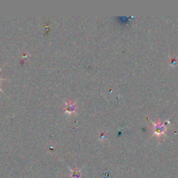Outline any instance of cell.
Instances as JSON below:
<instances>
[{"instance_id":"cell-1","label":"cell","mask_w":178,"mask_h":178,"mask_svg":"<svg viewBox=\"0 0 178 178\" xmlns=\"http://www.w3.org/2000/svg\"><path fill=\"white\" fill-rule=\"evenodd\" d=\"M77 110L76 102L73 101H69V102H65V107H64V113L71 115L75 114Z\"/></svg>"},{"instance_id":"cell-2","label":"cell","mask_w":178,"mask_h":178,"mask_svg":"<svg viewBox=\"0 0 178 178\" xmlns=\"http://www.w3.org/2000/svg\"><path fill=\"white\" fill-rule=\"evenodd\" d=\"M73 172H74V174L72 175H73L72 178H79V177H80V172L79 171H73Z\"/></svg>"},{"instance_id":"cell-3","label":"cell","mask_w":178,"mask_h":178,"mask_svg":"<svg viewBox=\"0 0 178 178\" xmlns=\"http://www.w3.org/2000/svg\"><path fill=\"white\" fill-rule=\"evenodd\" d=\"M1 70H2V69H0V71H1ZM0 80H4V79H2V78H0Z\"/></svg>"},{"instance_id":"cell-4","label":"cell","mask_w":178,"mask_h":178,"mask_svg":"<svg viewBox=\"0 0 178 178\" xmlns=\"http://www.w3.org/2000/svg\"><path fill=\"white\" fill-rule=\"evenodd\" d=\"M1 91H2V89H0V92H1Z\"/></svg>"}]
</instances>
